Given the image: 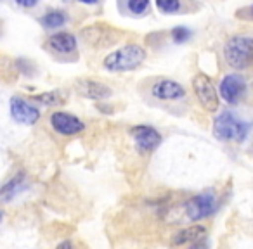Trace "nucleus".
<instances>
[{
  "instance_id": "obj_16",
  "label": "nucleus",
  "mask_w": 253,
  "mask_h": 249,
  "mask_svg": "<svg viewBox=\"0 0 253 249\" xmlns=\"http://www.w3.org/2000/svg\"><path fill=\"white\" fill-rule=\"evenodd\" d=\"M33 101L40 102L43 106H61L64 104V97L61 92L54 90V92H43V94L33 95Z\"/></svg>"
},
{
  "instance_id": "obj_24",
  "label": "nucleus",
  "mask_w": 253,
  "mask_h": 249,
  "mask_svg": "<svg viewBox=\"0 0 253 249\" xmlns=\"http://www.w3.org/2000/svg\"><path fill=\"white\" fill-rule=\"evenodd\" d=\"M80 4H85V5H94V4H97L99 0H78Z\"/></svg>"
},
{
  "instance_id": "obj_5",
  "label": "nucleus",
  "mask_w": 253,
  "mask_h": 249,
  "mask_svg": "<svg viewBox=\"0 0 253 249\" xmlns=\"http://www.w3.org/2000/svg\"><path fill=\"white\" fill-rule=\"evenodd\" d=\"M217 208V199H215V192L207 190L193 196L186 203V214L191 221H201L205 218L211 216Z\"/></svg>"
},
{
  "instance_id": "obj_4",
  "label": "nucleus",
  "mask_w": 253,
  "mask_h": 249,
  "mask_svg": "<svg viewBox=\"0 0 253 249\" xmlns=\"http://www.w3.org/2000/svg\"><path fill=\"white\" fill-rule=\"evenodd\" d=\"M193 90L196 95L200 106L207 112H215L218 109V102H220V95L215 87L213 80H211L208 74L198 73L193 78Z\"/></svg>"
},
{
  "instance_id": "obj_2",
  "label": "nucleus",
  "mask_w": 253,
  "mask_h": 249,
  "mask_svg": "<svg viewBox=\"0 0 253 249\" xmlns=\"http://www.w3.org/2000/svg\"><path fill=\"white\" fill-rule=\"evenodd\" d=\"M224 57L232 70H248L253 66V38L236 35L225 42Z\"/></svg>"
},
{
  "instance_id": "obj_1",
  "label": "nucleus",
  "mask_w": 253,
  "mask_h": 249,
  "mask_svg": "<svg viewBox=\"0 0 253 249\" xmlns=\"http://www.w3.org/2000/svg\"><path fill=\"white\" fill-rule=\"evenodd\" d=\"M146 56L148 54H146L144 47L137 45V43H130V45H125L108 54L102 64L111 73H125V71H132L141 66L146 61Z\"/></svg>"
},
{
  "instance_id": "obj_9",
  "label": "nucleus",
  "mask_w": 253,
  "mask_h": 249,
  "mask_svg": "<svg viewBox=\"0 0 253 249\" xmlns=\"http://www.w3.org/2000/svg\"><path fill=\"white\" fill-rule=\"evenodd\" d=\"M11 116L16 123L19 125H35L40 119V111L39 107H35L33 104H30L28 101L21 97H12L11 102Z\"/></svg>"
},
{
  "instance_id": "obj_20",
  "label": "nucleus",
  "mask_w": 253,
  "mask_h": 249,
  "mask_svg": "<svg viewBox=\"0 0 253 249\" xmlns=\"http://www.w3.org/2000/svg\"><path fill=\"white\" fill-rule=\"evenodd\" d=\"M187 249H210V242H208L207 237H203V239H200V241L191 242V246Z\"/></svg>"
},
{
  "instance_id": "obj_8",
  "label": "nucleus",
  "mask_w": 253,
  "mask_h": 249,
  "mask_svg": "<svg viewBox=\"0 0 253 249\" xmlns=\"http://www.w3.org/2000/svg\"><path fill=\"white\" fill-rule=\"evenodd\" d=\"M246 94V81L239 74H227L218 85V95L227 104H238Z\"/></svg>"
},
{
  "instance_id": "obj_14",
  "label": "nucleus",
  "mask_w": 253,
  "mask_h": 249,
  "mask_svg": "<svg viewBox=\"0 0 253 249\" xmlns=\"http://www.w3.org/2000/svg\"><path fill=\"white\" fill-rule=\"evenodd\" d=\"M26 183V175L23 172L16 173L14 177H12L11 180H9L7 183H5L2 189H0V197L2 199H11L12 196H16V194L19 192V190L25 187Z\"/></svg>"
},
{
  "instance_id": "obj_22",
  "label": "nucleus",
  "mask_w": 253,
  "mask_h": 249,
  "mask_svg": "<svg viewBox=\"0 0 253 249\" xmlns=\"http://www.w3.org/2000/svg\"><path fill=\"white\" fill-rule=\"evenodd\" d=\"M16 4H18L19 7L32 9V7H35V5L39 4V0H16Z\"/></svg>"
},
{
  "instance_id": "obj_21",
  "label": "nucleus",
  "mask_w": 253,
  "mask_h": 249,
  "mask_svg": "<svg viewBox=\"0 0 253 249\" xmlns=\"http://www.w3.org/2000/svg\"><path fill=\"white\" fill-rule=\"evenodd\" d=\"M238 18L253 19V5H250V7H245V9H241V11H238Z\"/></svg>"
},
{
  "instance_id": "obj_10",
  "label": "nucleus",
  "mask_w": 253,
  "mask_h": 249,
  "mask_svg": "<svg viewBox=\"0 0 253 249\" xmlns=\"http://www.w3.org/2000/svg\"><path fill=\"white\" fill-rule=\"evenodd\" d=\"M153 97H156L158 101H180V99L186 97V88L175 80H160L153 85L151 88Z\"/></svg>"
},
{
  "instance_id": "obj_11",
  "label": "nucleus",
  "mask_w": 253,
  "mask_h": 249,
  "mask_svg": "<svg viewBox=\"0 0 253 249\" xmlns=\"http://www.w3.org/2000/svg\"><path fill=\"white\" fill-rule=\"evenodd\" d=\"M77 92L85 99L90 101H106L108 97H111L113 90L106 83L95 80H80L77 81Z\"/></svg>"
},
{
  "instance_id": "obj_25",
  "label": "nucleus",
  "mask_w": 253,
  "mask_h": 249,
  "mask_svg": "<svg viewBox=\"0 0 253 249\" xmlns=\"http://www.w3.org/2000/svg\"><path fill=\"white\" fill-rule=\"evenodd\" d=\"M2 216H4V213H2V211H0V220H2Z\"/></svg>"
},
{
  "instance_id": "obj_12",
  "label": "nucleus",
  "mask_w": 253,
  "mask_h": 249,
  "mask_svg": "<svg viewBox=\"0 0 253 249\" xmlns=\"http://www.w3.org/2000/svg\"><path fill=\"white\" fill-rule=\"evenodd\" d=\"M47 45L57 54H73L77 50L78 43L75 35H71L68 32H59V33H54L52 36H49Z\"/></svg>"
},
{
  "instance_id": "obj_7",
  "label": "nucleus",
  "mask_w": 253,
  "mask_h": 249,
  "mask_svg": "<svg viewBox=\"0 0 253 249\" xmlns=\"http://www.w3.org/2000/svg\"><path fill=\"white\" fill-rule=\"evenodd\" d=\"M50 127L59 135H78L85 130V123L70 112L56 111L50 114Z\"/></svg>"
},
{
  "instance_id": "obj_23",
  "label": "nucleus",
  "mask_w": 253,
  "mask_h": 249,
  "mask_svg": "<svg viewBox=\"0 0 253 249\" xmlns=\"http://www.w3.org/2000/svg\"><path fill=\"white\" fill-rule=\"evenodd\" d=\"M56 249H75V248H73V242H71V241H63V242H59V244H57Z\"/></svg>"
},
{
  "instance_id": "obj_15",
  "label": "nucleus",
  "mask_w": 253,
  "mask_h": 249,
  "mask_svg": "<svg viewBox=\"0 0 253 249\" xmlns=\"http://www.w3.org/2000/svg\"><path fill=\"white\" fill-rule=\"evenodd\" d=\"M66 19L68 18L63 11H50L40 18V25H42L45 30H54V28H61V26H64Z\"/></svg>"
},
{
  "instance_id": "obj_17",
  "label": "nucleus",
  "mask_w": 253,
  "mask_h": 249,
  "mask_svg": "<svg viewBox=\"0 0 253 249\" xmlns=\"http://www.w3.org/2000/svg\"><path fill=\"white\" fill-rule=\"evenodd\" d=\"M155 4L163 14H177L182 9V0H155Z\"/></svg>"
},
{
  "instance_id": "obj_3",
  "label": "nucleus",
  "mask_w": 253,
  "mask_h": 249,
  "mask_svg": "<svg viewBox=\"0 0 253 249\" xmlns=\"http://www.w3.org/2000/svg\"><path fill=\"white\" fill-rule=\"evenodd\" d=\"M250 132V125L236 118L234 112L224 111L213 119V135L224 142H243Z\"/></svg>"
},
{
  "instance_id": "obj_13",
  "label": "nucleus",
  "mask_w": 253,
  "mask_h": 249,
  "mask_svg": "<svg viewBox=\"0 0 253 249\" xmlns=\"http://www.w3.org/2000/svg\"><path fill=\"white\" fill-rule=\"evenodd\" d=\"M203 237H207V228H205L203 225H191V227L182 228V230L173 235L172 244L182 246V244H187V242L200 241V239H203Z\"/></svg>"
},
{
  "instance_id": "obj_19",
  "label": "nucleus",
  "mask_w": 253,
  "mask_h": 249,
  "mask_svg": "<svg viewBox=\"0 0 253 249\" xmlns=\"http://www.w3.org/2000/svg\"><path fill=\"white\" fill-rule=\"evenodd\" d=\"M189 36H191V32L186 26H177V28L172 30V38H173V42H177V43H184Z\"/></svg>"
},
{
  "instance_id": "obj_18",
  "label": "nucleus",
  "mask_w": 253,
  "mask_h": 249,
  "mask_svg": "<svg viewBox=\"0 0 253 249\" xmlns=\"http://www.w3.org/2000/svg\"><path fill=\"white\" fill-rule=\"evenodd\" d=\"M126 7H128V12H132L134 16H142L148 12L149 0H128Z\"/></svg>"
},
{
  "instance_id": "obj_6",
  "label": "nucleus",
  "mask_w": 253,
  "mask_h": 249,
  "mask_svg": "<svg viewBox=\"0 0 253 249\" xmlns=\"http://www.w3.org/2000/svg\"><path fill=\"white\" fill-rule=\"evenodd\" d=\"M130 137L134 139L139 154H149L162 144V134L149 125H135L134 128H130Z\"/></svg>"
}]
</instances>
